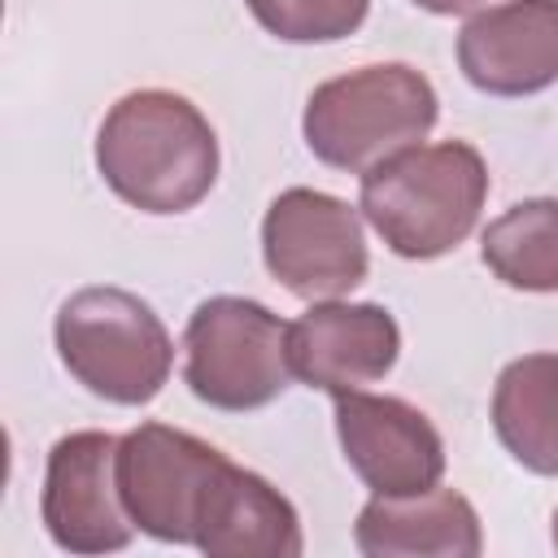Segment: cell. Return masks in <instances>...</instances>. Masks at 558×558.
I'll return each mask as SVG.
<instances>
[{
  "instance_id": "4",
  "label": "cell",
  "mask_w": 558,
  "mask_h": 558,
  "mask_svg": "<svg viewBox=\"0 0 558 558\" xmlns=\"http://www.w3.org/2000/svg\"><path fill=\"white\" fill-rule=\"evenodd\" d=\"M52 340L74 384L109 405H148L174 366V340L157 310L113 283L65 296Z\"/></svg>"
},
{
  "instance_id": "9",
  "label": "cell",
  "mask_w": 558,
  "mask_h": 558,
  "mask_svg": "<svg viewBox=\"0 0 558 558\" xmlns=\"http://www.w3.org/2000/svg\"><path fill=\"white\" fill-rule=\"evenodd\" d=\"M336 440L353 475L375 497L427 493L445 475V440L436 423L401 397H379L362 388L340 392Z\"/></svg>"
},
{
  "instance_id": "8",
  "label": "cell",
  "mask_w": 558,
  "mask_h": 558,
  "mask_svg": "<svg viewBox=\"0 0 558 558\" xmlns=\"http://www.w3.org/2000/svg\"><path fill=\"white\" fill-rule=\"evenodd\" d=\"M118 440L109 432H70L48 449L39 519L65 554H113L131 545V514L118 493Z\"/></svg>"
},
{
  "instance_id": "5",
  "label": "cell",
  "mask_w": 558,
  "mask_h": 558,
  "mask_svg": "<svg viewBox=\"0 0 558 558\" xmlns=\"http://www.w3.org/2000/svg\"><path fill=\"white\" fill-rule=\"evenodd\" d=\"M288 327L253 296H209L183 327V384L209 410L244 414L270 405L288 379Z\"/></svg>"
},
{
  "instance_id": "2",
  "label": "cell",
  "mask_w": 558,
  "mask_h": 558,
  "mask_svg": "<svg viewBox=\"0 0 558 558\" xmlns=\"http://www.w3.org/2000/svg\"><path fill=\"white\" fill-rule=\"evenodd\" d=\"M488 201V166L475 144H414L362 174L357 209L375 235L405 262L453 253L480 222Z\"/></svg>"
},
{
  "instance_id": "10",
  "label": "cell",
  "mask_w": 558,
  "mask_h": 558,
  "mask_svg": "<svg viewBox=\"0 0 558 558\" xmlns=\"http://www.w3.org/2000/svg\"><path fill=\"white\" fill-rule=\"evenodd\" d=\"M458 70L484 96H536L558 83V0L475 9L458 31Z\"/></svg>"
},
{
  "instance_id": "1",
  "label": "cell",
  "mask_w": 558,
  "mask_h": 558,
  "mask_svg": "<svg viewBox=\"0 0 558 558\" xmlns=\"http://www.w3.org/2000/svg\"><path fill=\"white\" fill-rule=\"evenodd\" d=\"M96 170L140 214H187L218 183V135L187 96L140 87L109 105L96 131Z\"/></svg>"
},
{
  "instance_id": "18",
  "label": "cell",
  "mask_w": 558,
  "mask_h": 558,
  "mask_svg": "<svg viewBox=\"0 0 558 558\" xmlns=\"http://www.w3.org/2000/svg\"><path fill=\"white\" fill-rule=\"evenodd\" d=\"M554 527H549V536H554V549H558V510H554V519H549Z\"/></svg>"
},
{
  "instance_id": "14",
  "label": "cell",
  "mask_w": 558,
  "mask_h": 558,
  "mask_svg": "<svg viewBox=\"0 0 558 558\" xmlns=\"http://www.w3.org/2000/svg\"><path fill=\"white\" fill-rule=\"evenodd\" d=\"M493 432L532 475H558V353H523L493 384Z\"/></svg>"
},
{
  "instance_id": "13",
  "label": "cell",
  "mask_w": 558,
  "mask_h": 558,
  "mask_svg": "<svg viewBox=\"0 0 558 558\" xmlns=\"http://www.w3.org/2000/svg\"><path fill=\"white\" fill-rule=\"evenodd\" d=\"M353 545L366 558H475L484 549L475 506L453 488L375 497L357 510Z\"/></svg>"
},
{
  "instance_id": "17",
  "label": "cell",
  "mask_w": 558,
  "mask_h": 558,
  "mask_svg": "<svg viewBox=\"0 0 558 558\" xmlns=\"http://www.w3.org/2000/svg\"><path fill=\"white\" fill-rule=\"evenodd\" d=\"M414 9H423V13H436V17H458V13H475V9H484L488 0H410Z\"/></svg>"
},
{
  "instance_id": "7",
  "label": "cell",
  "mask_w": 558,
  "mask_h": 558,
  "mask_svg": "<svg viewBox=\"0 0 558 558\" xmlns=\"http://www.w3.org/2000/svg\"><path fill=\"white\" fill-rule=\"evenodd\" d=\"M227 453L166 423H140L118 440V493L131 523L161 545H192L209 475Z\"/></svg>"
},
{
  "instance_id": "16",
  "label": "cell",
  "mask_w": 558,
  "mask_h": 558,
  "mask_svg": "<svg viewBox=\"0 0 558 558\" xmlns=\"http://www.w3.org/2000/svg\"><path fill=\"white\" fill-rule=\"evenodd\" d=\"M244 9L283 44H336L366 22L371 0H244Z\"/></svg>"
},
{
  "instance_id": "11",
  "label": "cell",
  "mask_w": 558,
  "mask_h": 558,
  "mask_svg": "<svg viewBox=\"0 0 558 558\" xmlns=\"http://www.w3.org/2000/svg\"><path fill=\"white\" fill-rule=\"evenodd\" d=\"M397 353L401 327L371 301H314L288 327L292 375L331 397L384 379L397 366Z\"/></svg>"
},
{
  "instance_id": "12",
  "label": "cell",
  "mask_w": 558,
  "mask_h": 558,
  "mask_svg": "<svg viewBox=\"0 0 558 558\" xmlns=\"http://www.w3.org/2000/svg\"><path fill=\"white\" fill-rule=\"evenodd\" d=\"M192 545L214 558H296L305 536L296 506L270 480L222 458L201 493Z\"/></svg>"
},
{
  "instance_id": "15",
  "label": "cell",
  "mask_w": 558,
  "mask_h": 558,
  "mask_svg": "<svg viewBox=\"0 0 558 558\" xmlns=\"http://www.w3.org/2000/svg\"><path fill=\"white\" fill-rule=\"evenodd\" d=\"M480 257L514 292H558V196L501 209L480 235Z\"/></svg>"
},
{
  "instance_id": "3",
  "label": "cell",
  "mask_w": 558,
  "mask_h": 558,
  "mask_svg": "<svg viewBox=\"0 0 558 558\" xmlns=\"http://www.w3.org/2000/svg\"><path fill=\"white\" fill-rule=\"evenodd\" d=\"M436 118L440 100L423 70L375 61L318 83L305 100L301 135L323 166L366 174L371 166L423 144Z\"/></svg>"
},
{
  "instance_id": "6",
  "label": "cell",
  "mask_w": 558,
  "mask_h": 558,
  "mask_svg": "<svg viewBox=\"0 0 558 558\" xmlns=\"http://www.w3.org/2000/svg\"><path fill=\"white\" fill-rule=\"evenodd\" d=\"M262 262L301 301H336L366 279L362 209L318 187H288L266 205Z\"/></svg>"
}]
</instances>
